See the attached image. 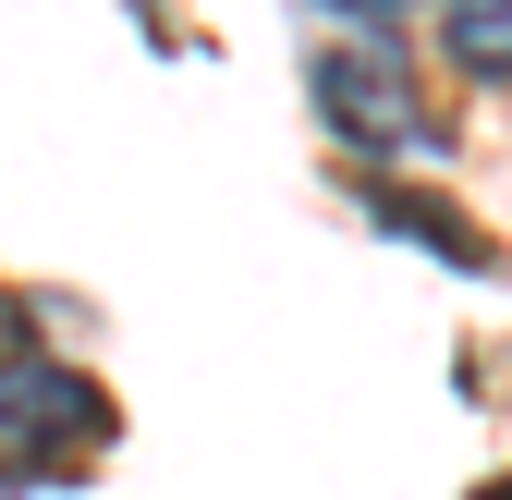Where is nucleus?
<instances>
[{"label":"nucleus","mask_w":512,"mask_h":500,"mask_svg":"<svg viewBox=\"0 0 512 500\" xmlns=\"http://www.w3.org/2000/svg\"><path fill=\"white\" fill-rule=\"evenodd\" d=\"M378 220L415 232V244H439L452 269H488V232H476V220H452V208H427V196H378Z\"/></svg>","instance_id":"obj_4"},{"label":"nucleus","mask_w":512,"mask_h":500,"mask_svg":"<svg viewBox=\"0 0 512 500\" xmlns=\"http://www.w3.org/2000/svg\"><path fill=\"white\" fill-rule=\"evenodd\" d=\"M439 49L476 86H512V0H439Z\"/></svg>","instance_id":"obj_3"},{"label":"nucleus","mask_w":512,"mask_h":500,"mask_svg":"<svg viewBox=\"0 0 512 500\" xmlns=\"http://www.w3.org/2000/svg\"><path fill=\"white\" fill-rule=\"evenodd\" d=\"M98 440H110V403H98L61 354H0V488L86 476Z\"/></svg>","instance_id":"obj_1"},{"label":"nucleus","mask_w":512,"mask_h":500,"mask_svg":"<svg viewBox=\"0 0 512 500\" xmlns=\"http://www.w3.org/2000/svg\"><path fill=\"white\" fill-rule=\"evenodd\" d=\"M305 86H317V110H330V135H342V147L439 159V110L415 98V74H403V49H391V37H330V49L305 61Z\"/></svg>","instance_id":"obj_2"},{"label":"nucleus","mask_w":512,"mask_h":500,"mask_svg":"<svg viewBox=\"0 0 512 500\" xmlns=\"http://www.w3.org/2000/svg\"><path fill=\"white\" fill-rule=\"evenodd\" d=\"M342 13H366V25H391V13H415V0H342Z\"/></svg>","instance_id":"obj_5"}]
</instances>
